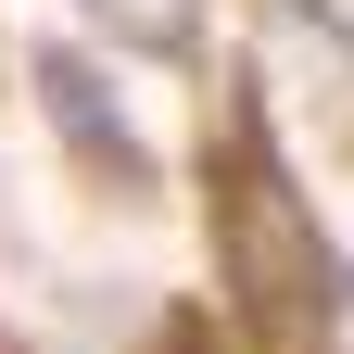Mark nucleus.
Listing matches in <instances>:
<instances>
[{"mask_svg": "<svg viewBox=\"0 0 354 354\" xmlns=\"http://www.w3.org/2000/svg\"><path fill=\"white\" fill-rule=\"evenodd\" d=\"M215 241H228V279L266 329H317L329 304V241L304 228L279 152H266V127H228L215 140Z\"/></svg>", "mask_w": 354, "mask_h": 354, "instance_id": "1", "label": "nucleus"}, {"mask_svg": "<svg viewBox=\"0 0 354 354\" xmlns=\"http://www.w3.org/2000/svg\"><path fill=\"white\" fill-rule=\"evenodd\" d=\"M38 102H51V127H64V152H88L102 177H127V190H140V177H152V152H140V140H127V127H114V88L88 76L76 51H38Z\"/></svg>", "mask_w": 354, "mask_h": 354, "instance_id": "2", "label": "nucleus"}, {"mask_svg": "<svg viewBox=\"0 0 354 354\" xmlns=\"http://www.w3.org/2000/svg\"><path fill=\"white\" fill-rule=\"evenodd\" d=\"M102 38H140V51H190V13L203 0H76Z\"/></svg>", "mask_w": 354, "mask_h": 354, "instance_id": "3", "label": "nucleus"}, {"mask_svg": "<svg viewBox=\"0 0 354 354\" xmlns=\"http://www.w3.org/2000/svg\"><path fill=\"white\" fill-rule=\"evenodd\" d=\"M279 13L317 38V51H342V64H354V0H279Z\"/></svg>", "mask_w": 354, "mask_h": 354, "instance_id": "4", "label": "nucleus"}]
</instances>
